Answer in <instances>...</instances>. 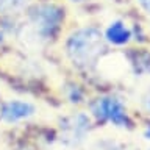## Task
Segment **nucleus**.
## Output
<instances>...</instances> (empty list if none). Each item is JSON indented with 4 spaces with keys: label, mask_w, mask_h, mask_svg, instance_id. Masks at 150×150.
Listing matches in <instances>:
<instances>
[{
    "label": "nucleus",
    "mask_w": 150,
    "mask_h": 150,
    "mask_svg": "<svg viewBox=\"0 0 150 150\" xmlns=\"http://www.w3.org/2000/svg\"><path fill=\"white\" fill-rule=\"evenodd\" d=\"M105 36L94 27L75 30L66 41V55L80 69H89L105 52Z\"/></svg>",
    "instance_id": "f257e3e1"
},
{
    "label": "nucleus",
    "mask_w": 150,
    "mask_h": 150,
    "mask_svg": "<svg viewBox=\"0 0 150 150\" xmlns=\"http://www.w3.org/2000/svg\"><path fill=\"white\" fill-rule=\"evenodd\" d=\"M61 21L63 9L59 6L52 3L38 5L28 13L27 22L19 31V38L28 44H42L56 35L61 27Z\"/></svg>",
    "instance_id": "f03ea898"
},
{
    "label": "nucleus",
    "mask_w": 150,
    "mask_h": 150,
    "mask_svg": "<svg viewBox=\"0 0 150 150\" xmlns=\"http://www.w3.org/2000/svg\"><path fill=\"white\" fill-rule=\"evenodd\" d=\"M91 114L98 122L112 124L120 128H127L131 125L125 103L116 96H102L96 98L91 103Z\"/></svg>",
    "instance_id": "7ed1b4c3"
},
{
    "label": "nucleus",
    "mask_w": 150,
    "mask_h": 150,
    "mask_svg": "<svg viewBox=\"0 0 150 150\" xmlns=\"http://www.w3.org/2000/svg\"><path fill=\"white\" fill-rule=\"evenodd\" d=\"M91 131V119L84 112H72L59 122L61 142L69 147H78L86 141Z\"/></svg>",
    "instance_id": "20e7f679"
},
{
    "label": "nucleus",
    "mask_w": 150,
    "mask_h": 150,
    "mask_svg": "<svg viewBox=\"0 0 150 150\" xmlns=\"http://www.w3.org/2000/svg\"><path fill=\"white\" fill-rule=\"evenodd\" d=\"M36 114V105L23 98H11L0 103V120L5 124H19Z\"/></svg>",
    "instance_id": "39448f33"
},
{
    "label": "nucleus",
    "mask_w": 150,
    "mask_h": 150,
    "mask_svg": "<svg viewBox=\"0 0 150 150\" xmlns=\"http://www.w3.org/2000/svg\"><path fill=\"white\" fill-rule=\"evenodd\" d=\"M103 36H105V41L112 45H125L131 39V30L125 22L114 21L108 25Z\"/></svg>",
    "instance_id": "423d86ee"
},
{
    "label": "nucleus",
    "mask_w": 150,
    "mask_h": 150,
    "mask_svg": "<svg viewBox=\"0 0 150 150\" xmlns=\"http://www.w3.org/2000/svg\"><path fill=\"white\" fill-rule=\"evenodd\" d=\"M31 0H0V14L5 16H13L19 14L30 5Z\"/></svg>",
    "instance_id": "0eeeda50"
},
{
    "label": "nucleus",
    "mask_w": 150,
    "mask_h": 150,
    "mask_svg": "<svg viewBox=\"0 0 150 150\" xmlns=\"http://www.w3.org/2000/svg\"><path fill=\"white\" fill-rule=\"evenodd\" d=\"M91 150H122V149L116 142H112V141L103 139V141H98V142L94 144V147Z\"/></svg>",
    "instance_id": "6e6552de"
},
{
    "label": "nucleus",
    "mask_w": 150,
    "mask_h": 150,
    "mask_svg": "<svg viewBox=\"0 0 150 150\" xmlns=\"http://www.w3.org/2000/svg\"><path fill=\"white\" fill-rule=\"evenodd\" d=\"M138 3L141 5V8L150 16V0H138Z\"/></svg>",
    "instance_id": "1a4fd4ad"
},
{
    "label": "nucleus",
    "mask_w": 150,
    "mask_h": 150,
    "mask_svg": "<svg viewBox=\"0 0 150 150\" xmlns=\"http://www.w3.org/2000/svg\"><path fill=\"white\" fill-rule=\"evenodd\" d=\"M145 108H147V111L150 112V96L145 98Z\"/></svg>",
    "instance_id": "9d476101"
},
{
    "label": "nucleus",
    "mask_w": 150,
    "mask_h": 150,
    "mask_svg": "<svg viewBox=\"0 0 150 150\" xmlns=\"http://www.w3.org/2000/svg\"><path fill=\"white\" fill-rule=\"evenodd\" d=\"M3 42H5V35H3V31L0 30V45H2Z\"/></svg>",
    "instance_id": "9b49d317"
},
{
    "label": "nucleus",
    "mask_w": 150,
    "mask_h": 150,
    "mask_svg": "<svg viewBox=\"0 0 150 150\" xmlns=\"http://www.w3.org/2000/svg\"><path fill=\"white\" fill-rule=\"evenodd\" d=\"M74 2H86V0H74Z\"/></svg>",
    "instance_id": "f8f14e48"
},
{
    "label": "nucleus",
    "mask_w": 150,
    "mask_h": 150,
    "mask_svg": "<svg viewBox=\"0 0 150 150\" xmlns=\"http://www.w3.org/2000/svg\"><path fill=\"white\" fill-rule=\"evenodd\" d=\"M149 150H150V149H149Z\"/></svg>",
    "instance_id": "ddd939ff"
}]
</instances>
